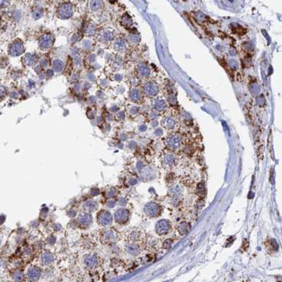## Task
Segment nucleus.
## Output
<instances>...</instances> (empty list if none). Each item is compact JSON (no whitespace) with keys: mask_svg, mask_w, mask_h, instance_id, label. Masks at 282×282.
I'll return each instance as SVG.
<instances>
[{"mask_svg":"<svg viewBox=\"0 0 282 282\" xmlns=\"http://www.w3.org/2000/svg\"><path fill=\"white\" fill-rule=\"evenodd\" d=\"M73 14L72 5L70 4H62L57 9V15L62 19H67Z\"/></svg>","mask_w":282,"mask_h":282,"instance_id":"1","label":"nucleus"},{"mask_svg":"<svg viewBox=\"0 0 282 282\" xmlns=\"http://www.w3.org/2000/svg\"><path fill=\"white\" fill-rule=\"evenodd\" d=\"M171 229V225L168 221H161L156 224V232L158 234L165 235L167 234Z\"/></svg>","mask_w":282,"mask_h":282,"instance_id":"2","label":"nucleus"},{"mask_svg":"<svg viewBox=\"0 0 282 282\" xmlns=\"http://www.w3.org/2000/svg\"><path fill=\"white\" fill-rule=\"evenodd\" d=\"M161 207L155 203H150L145 207V212L150 217H156L161 213Z\"/></svg>","mask_w":282,"mask_h":282,"instance_id":"3","label":"nucleus"},{"mask_svg":"<svg viewBox=\"0 0 282 282\" xmlns=\"http://www.w3.org/2000/svg\"><path fill=\"white\" fill-rule=\"evenodd\" d=\"M144 92L148 96H156L158 93V86L154 83H147L144 85Z\"/></svg>","mask_w":282,"mask_h":282,"instance_id":"4","label":"nucleus"},{"mask_svg":"<svg viewBox=\"0 0 282 282\" xmlns=\"http://www.w3.org/2000/svg\"><path fill=\"white\" fill-rule=\"evenodd\" d=\"M98 221L102 226H107L112 221V217L109 213L106 211H102L98 214Z\"/></svg>","mask_w":282,"mask_h":282,"instance_id":"5","label":"nucleus"},{"mask_svg":"<svg viewBox=\"0 0 282 282\" xmlns=\"http://www.w3.org/2000/svg\"><path fill=\"white\" fill-rule=\"evenodd\" d=\"M129 218V214L125 209H120L115 213V220L118 223H126Z\"/></svg>","mask_w":282,"mask_h":282,"instance_id":"6","label":"nucleus"},{"mask_svg":"<svg viewBox=\"0 0 282 282\" xmlns=\"http://www.w3.org/2000/svg\"><path fill=\"white\" fill-rule=\"evenodd\" d=\"M167 143L171 149H176L180 146L181 144V138L178 135L175 134L170 135L168 140H167Z\"/></svg>","mask_w":282,"mask_h":282,"instance_id":"7","label":"nucleus"},{"mask_svg":"<svg viewBox=\"0 0 282 282\" xmlns=\"http://www.w3.org/2000/svg\"><path fill=\"white\" fill-rule=\"evenodd\" d=\"M54 42V38L51 35H44L40 40V45L43 49H48L51 47Z\"/></svg>","mask_w":282,"mask_h":282,"instance_id":"8","label":"nucleus"},{"mask_svg":"<svg viewBox=\"0 0 282 282\" xmlns=\"http://www.w3.org/2000/svg\"><path fill=\"white\" fill-rule=\"evenodd\" d=\"M40 274H41V272H40V269L37 266H33V267H31L28 271V278L31 281H36L39 279L40 277Z\"/></svg>","mask_w":282,"mask_h":282,"instance_id":"9","label":"nucleus"},{"mask_svg":"<svg viewBox=\"0 0 282 282\" xmlns=\"http://www.w3.org/2000/svg\"><path fill=\"white\" fill-rule=\"evenodd\" d=\"M114 240H115V234L110 230L105 231L104 234H102V243H105V244L111 243Z\"/></svg>","mask_w":282,"mask_h":282,"instance_id":"10","label":"nucleus"},{"mask_svg":"<svg viewBox=\"0 0 282 282\" xmlns=\"http://www.w3.org/2000/svg\"><path fill=\"white\" fill-rule=\"evenodd\" d=\"M98 263V258L95 255H88L85 259V264L89 267H95Z\"/></svg>","mask_w":282,"mask_h":282,"instance_id":"11","label":"nucleus"},{"mask_svg":"<svg viewBox=\"0 0 282 282\" xmlns=\"http://www.w3.org/2000/svg\"><path fill=\"white\" fill-rule=\"evenodd\" d=\"M137 71H138V74L141 76H147L150 74V69L146 65H140V66H138Z\"/></svg>","mask_w":282,"mask_h":282,"instance_id":"12","label":"nucleus"},{"mask_svg":"<svg viewBox=\"0 0 282 282\" xmlns=\"http://www.w3.org/2000/svg\"><path fill=\"white\" fill-rule=\"evenodd\" d=\"M163 124L167 128H173L175 127V121L172 118L168 117V118H165V120L163 121Z\"/></svg>","mask_w":282,"mask_h":282,"instance_id":"13","label":"nucleus"},{"mask_svg":"<svg viewBox=\"0 0 282 282\" xmlns=\"http://www.w3.org/2000/svg\"><path fill=\"white\" fill-rule=\"evenodd\" d=\"M101 38H102V40L104 41V42L110 41V40L113 38V34H112V32H110V31H103V32L102 33Z\"/></svg>","mask_w":282,"mask_h":282,"instance_id":"14","label":"nucleus"},{"mask_svg":"<svg viewBox=\"0 0 282 282\" xmlns=\"http://www.w3.org/2000/svg\"><path fill=\"white\" fill-rule=\"evenodd\" d=\"M42 260L44 264H50L52 260H53V256L51 253H46L43 255L42 257Z\"/></svg>","mask_w":282,"mask_h":282,"instance_id":"15","label":"nucleus"},{"mask_svg":"<svg viewBox=\"0 0 282 282\" xmlns=\"http://www.w3.org/2000/svg\"><path fill=\"white\" fill-rule=\"evenodd\" d=\"M130 98L133 101H138L141 98V94L137 89H133L130 92Z\"/></svg>","mask_w":282,"mask_h":282,"instance_id":"16","label":"nucleus"},{"mask_svg":"<svg viewBox=\"0 0 282 282\" xmlns=\"http://www.w3.org/2000/svg\"><path fill=\"white\" fill-rule=\"evenodd\" d=\"M125 42L123 41V40H118V41H116V43L115 44V49L116 50V51H122L124 48H125Z\"/></svg>","mask_w":282,"mask_h":282,"instance_id":"17","label":"nucleus"},{"mask_svg":"<svg viewBox=\"0 0 282 282\" xmlns=\"http://www.w3.org/2000/svg\"><path fill=\"white\" fill-rule=\"evenodd\" d=\"M166 107H167V104L163 101H157V102L156 103V106H155L156 109H157V110H163L166 109Z\"/></svg>","mask_w":282,"mask_h":282,"instance_id":"18","label":"nucleus"},{"mask_svg":"<svg viewBox=\"0 0 282 282\" xmlns=\"http://www.w3.org/2000/svg\"><path fill=\"white\" fill-rule=\"evenodd\" d=\"M13 278H14V279H15L16 281L20 282V281L23 280V279H24V275H23V273H22L20 271H17V272H14V274H13Z\"/></svg>","mask_w":282,"mask_h":282,"instance_id":"19","label":"nucleus"}]
</instances>
